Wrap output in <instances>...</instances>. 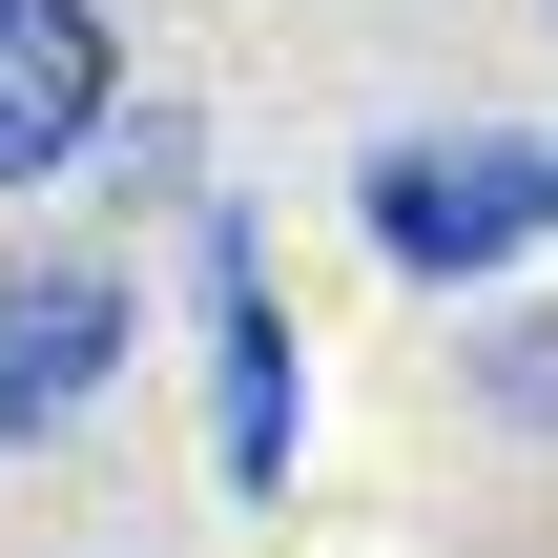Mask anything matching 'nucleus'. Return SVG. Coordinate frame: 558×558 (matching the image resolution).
Instances as JSON below:
<instances>
[{
    "instance_id": "obj_4",
    "label": "nucleus",
    "mask_w": 558,
    "mask_h": 558,
    "mask_svg": "<svg viewBox=\"0 0 558 558\" xmlns=\"http://www.w3.org/2000/svg\"><path fill=\"white\" fill-rule=\"evenodd\" d=\"M207 352H228V476L269 497V476H290V311H269L248 228H207Z\"/></svg>"
},
{
    "instance_id": "obj_2",
    "label": "nucleus",
    "mask_w": 558,
    "mask_h": 558,
    "mask_svg": "<svg viewBox=\"0 0 558 558\" xmlns=\"http://www.w3.org/2000/svg\"><path fill=\"white\" fill-rule=\"evenodd\" d=\"M104 352H124V290H104V269H41V248H0V435H62V414L104 393Z\"/></svg>"
},
{
    "instance_id": "obj_1",
    "label": "nucleus",
    "mask_w": 558,
    "mask_h": 558,
    "mask_svg": "<svg viewBox=\"0 0 558 558\" xmlns=\"http://www.w3.org/2000/svg\"><path fill=\"white\" fill-rule=\"evenodd\" d=\"M558 228V145H373V248L393 269H497Z\"/></svg>"
},
{
    "instance_id": "obj_5",
    "label": "nucleus",
    "mask_w": 558,
    "mask_h": 558,
    "mask_svg": "<svg viewBox=\"0 0 558 558\" xmlns=\"http://www.w3.org/2000/svg\"><path fill=\"white\" fill-rule=\"evenodd\" d=\"M497 414H558V311H518V331H497Z\"/></svg>"
},
{
    "instance_id": "obj_3",
    "label": "nucleus",
    "mask_w": 558,
    "mask_h": 558,
    "mask_svg": "<svg viewBox=\"0 0 558 558\" xmlns=\"http://www.w3.org/2000/svg\"><path fill=\"white\" fill-rule=\"evenodd\" d=\"M104 0H0V186H41L83 124H104Z\"/></svg>"
}]
</instances>
